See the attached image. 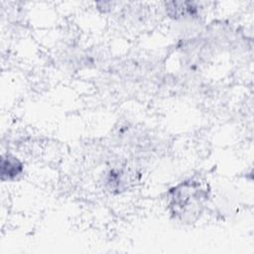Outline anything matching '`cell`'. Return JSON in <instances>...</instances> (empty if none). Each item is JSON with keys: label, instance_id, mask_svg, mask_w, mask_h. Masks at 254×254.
I'll return each instance as SVG.
<instances>
[{"label": "cell", "instance_id": "obj_1", "mask_svg": "<svg viewBox=\"0 0 254 254\" xmlns=\"http://www.w3.org/2000/svg\"><path fill=\"white\" fill-rule=\"evenodd\" d=\"M202 190L194 189V184L186 183L179 187L174 193L173 208L175 212L182 215L183 211H186L189 207H195L200 202V193Z\"/></svg>", "mask_w": 254, "mask_h": 254}, {"label": "cell", "instance_id": "obj_2", "mask_svg": "<svg viewBox=\"0 0 254 254\" xmlns=\"http://www.w3.org/2000/svg\"><path fill=\"white\" fill-rule=\"evenodd\" d=\"M1 169H2V173H1L2 179L4 180L5 177L7 179H10L17 176L21 172L22 166L18 162V160H16V158L7 156V158H4V157L2 158Z\"/></svg>", "mask_w": 254, "mask_h": 254}]
</instances>
